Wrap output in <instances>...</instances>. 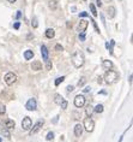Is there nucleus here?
I'll return each instance as SVG.
<instances>
[{
    "label": "nucleus",
    "instance_id": "f257e3e1",
    "mask_svg": "<svg viewBox=\"0 0 133 142\" xmlns=\"http://www.w3.org/2000/svg\"><path fill=\"white\" fill-rule=\"evenodd\" d=\"M71 60H72L74 67H77V69L82 67V66L84 65V61H85V58H84L83 52H82V51H76V52L72 54Z\"/></svg>",
    "mask_w": 133,
    "mask_h": 142
},
{
    "label": "nucleus",
    "instance_id": "f03ea898",
    "mask_svg": "<svg viewBox=\"0 0 133 142\" xmlns=\"http://www.w3.org/2000/svg\"><path fill=\"white\" fill-rule=\"evenodd\" d=\"M104 80H105L107 83L113 84V83H115L119 80V75H117V72H115V71H113V70H108L105 72V75H104Z\"/></svg>",
    "mask_w": 133,
    "mask_h": 142
},
{
    "label": "nucleus",
    "instance_id": "7ed1b4c3",
    "mask_svg": "<svg viewBox=\"0 0 133 142\" xmlns=\"http://www.w3.org/2000/svg\"><path fill=\"white\" fill-rule=\"evenodd\" d=\"M83 128H84L88 132H92V131H94V129H95V122L91 119V117L85 118L84 124H83Z\"/></svg>",
    "mask_w": 133,
    "mask_h": 142
},
{
    "label": "nucleus",
    "instance_id": "20e7f679",
    "mask_svg": "<svg viewBox=\"0 0 133 142\" xmlns=\"http://www.w3.org/2000/svg\"><path fill=\"white\" fill-rule=\"evenodd\" d=\"M17 81V75L13 74V72H7L5 75V82L7 86H12L15 82Z\"/></svg>",
    "mask_w": 133,
    "mask_h": 142
},
{
    "label": "nucleus",
    "instance_id": "39448f33",
    "mask_svg": "<svg viewBox=\"0 0 133 142\" xmlns=\"http://www.w3.org/2000/svg\"><path fill=\"white\" fill-rule=\"evenodd\" d=\"M25 108H27L28 111H35V110L37 108V102H36V99H34V98L29 99V100H28V102H27V105H25Z\"/></svg>",
    "mask_w": 133,
    "mask_h": 142
},
{
    "label": "nucleus",
    "instance_id": "423d86ee",
    "mask_svg": "<svg viewBox=\"0 0 133 142\" xmlns=\"http://www.w3.org/2000/svg\"><path fill=\"white\" fill-rule=\"evenodd\" d=\"M84 105H85V98H84L83 95H77V96L74 98V106L78 107V108H80V107H83Z\"/></svg>",
    "mask_w": 133,
    "mask_h": 142
},
{
    "label": "nucleus",
    "instance_id": "0eeeda50",
    "mask_svg": "<svg viewBox=\"0 0 133 142\" xmlns=\"http://www.w3.org/2000/svg\"><path fill=\"white\" fill-rule=\"evenodd\" d=\"M31 125H33L31 118H30V117H24V118H23V122H22V128H23V130H30Z\"/></svg>",
    "mask_w": 133,
    "mask_h": 142
},
{
    "label": "nucleus",
    "instance_id": "6e6552de",
    "mask_svg": "<svg viewBox=\"0 0 133 142\" xmlns=\"http://www.w3.org/2000/svg\"><path fill=\"white\" fill-rule=\"evenodd\" d=\"M43 124H44V120H43V119L39 120V122H37V123H36V124L34 125V128H33V129L30 130V132H29V134H30L31 136H33L34 134H36L37 131H40V130H41V128L43 126Z\"/></svg>",
    "mask_w": 133,
    "mask_h": 142
},
{
    "label": "nucleus",
    "instance_id": "1a4fd4ad",
    "mask_svg": "<svg viewBox=\"0 0 133 142\" xmlns=\"http://www.w3.org/2000/svg\"><path fill=\"white\" fill-rule=\"evenodd\" d=\"M88 25H89V22H88V21L80 19V22H79V24H78V30H79L80 33H85Z\"/></svg>",
    "mask_w": 133,
    "mask_h": 142
},
{
    "label": "nucleus",
    "instance_id": "9d476101",
    "mask_svg": "<svg viewBox=\"0 0 133 142\" xmlns=\"http://www.w3.org/2000/svg\"><path fill=\"white\" fill-rule=\"evenodd\" d=\"M83 130H84V128H83V125L82 124H76V126H74V135L77 136V137H80L82 136V134H83Z\"/></svg>",
    "mask_w": 133,
    "mask_h": 142
},
{
    "label": "nucleus",
    "instance_id": "9b49d317",
    "mask_svg": "<svg viewBox=\"0 0 133 142\" xmlns=\"http://www.w3.org/2000/svg\"><path fill=\"white\" fill-rule=\"evenodd\" d=\"M41 54H42V59H43L44 61L49 59V55H48V49H47V47H46L44 45H42V46H41Z\"/></svg>",
    "mask_w": 133,
    "mask_h": 142
},
{
    "label": "nucleus",
    "instance_id": "f8f14e48",
    "mask_svg": "<svg viewBox=\"0 0 133 142\" xmlns=\"http://www.w3.org/2000/svg\"><path fill=\"white\" fill-rule=\"evenodd\" d=\"M41 69H42V63H41L40 60L33 61V64H31V70H34V71H40Z\"/></svg>",
    "mask_w": 133,
    "mask_h": 142
},
{
    "label": "nucleus",
    "instance_id": "ddd939ff",
    "mask_svg": "<svg viewBox=\"0 0 133 142\" xmlns=\"http://www.w3.org/2000/svg\"><path fill=\"white\" fill-rule=\"evenodd\" d=\"M115 12H116V10H115L114 6H109V7L107 9V13H108L109 18H114V17H115Z\"/></svg>",
    "mask_w": 133,
    "mask_h": 142
},
{
    "label": "nucleus",
    "instance_id": "4468645a",
    "mask_svg": "<svg viewBox=\"0 0 133 142\" xmlns=\"http://www.w3.org/2000/svg\"><path fill=\"white\" fill-rule=\"evenodd\" d=\"M46 36H47L48 39H53V37L55 36V31H54V29H52V28L47 29V30H46Z\"/></svg>",
    "mask_w": 133,
    "mask_h": 142
},
{
    "label": "nucleus",
    "instance_id": "2eb2a0df",
    "mask_svg": "<svg viewBox=\"0 0 133 142\" xmlns=\"http://www.w3.org/2000/svg\"><path fill=\"white\" fill-rule=\"evenodd\" d=\"M24 58H25L27 60L33 59V58H34V52H33V51H30V49L25 51V52H24Z\"/></svg>",
    "mask_w": 133,
    "mask_h": 142
},
{
    "label": "nucleus",
    "instance_id": "dca6fc26",
    "mask_svg": "<svg viewBox=\"0 0 133 142\" xmlns=\"http://www.w3.org/2000/svg\"><path fill=\"white\" fill-rule=\"evenodd\" d=\"M5 126H6V129H12V128L16 126V123H15L12 119H7V120L5 122Z\"/></svg>",
    "mask_w": 133,
    "mask_h": 142
},
{
    "label": "nucleus",
    "instance_id": "f3484780",
    "mask_svg": "<svg viewBox=\"0 0 133 142\" xmlns=\"http://www.w3.org/2000/svg\"><path fill=\"white\" fill-rule=\"evenodd\" d=\"M102 65H103L104 69H108V70L113 67V63H111L110 60H103V61H102Z\"/></svg>",
    "mask_w": 133,
    "mask_h": 142
},
{
    "label": "nucleus",
    "instance_id": "a211bd4d",
    "mask_svg": "<svg viewBox=\"0 0 133 142\" xmlns=\"http://www.w3.org/2000/svg\"><path fill=\"white\" fill-rule=\"evenodd\" d=\"M92 112H94V107H92L91 105H88L86 108H85V113H86V116H88V117H91Z\"/></svg>",
    "mask_w": 133,
    "mask_h": 142
},
{
    "label": "nucleus",
    "instance_id": "6ab92c4d",
    "mask_svg": "<svg viewBox=\"0 0 133 142\" xmlns=\"http://www.w3.org/2000/svg\"><path fill=\"white\" fill-rule=\"evenodd\" d=\"M64 101V98L60 95V94H55V99H54V102L55 104H58V105H60L61 102Z\"/></svg>",
    "mask_w": 133,
    "mask_h": 142
},
{
    "label": "nucleus",
    "instance_id": "aec40b11",
    "mask_svg": "<svg viewBox=\"0 0 133 142\" xmlns=\"http://www.w3.org/2000/svg\"><path fill=\"white\" fill-rule=\"evenodd\" d=\"M90 11H91V13H92V16L94 17H97V10H96V7H95V5L94 4H90Z\"/></svg>",
    "mask_w": 133,
    "mask_h": 142
},
{
    "label": "nucleus",
    "instance_id": "412c9836",
    "mask_svg": "<svg viewBox=\"0 0 133 142\" xmlns=\"http://www.w3.org/2000/svg\"><path fill=\"white\" fill-rule=\"evenodd\" d=\"M65 81V76H61V77H58L56 80H55V82H54V84H55V87H58L60 83H62Z\"/></svg>",
    "mask_w": 133,
    "mask_h": 142
},
{
    "label": "nucleus",
    "instance_id": "4be33fe9",
    "mask_svg": "<svg viewBox=\"0 0 133 142\" xmlns=\"http://www.w3.org/2000/svg\"><path fill=\"white\" fill-rule=\"evenodd\" d=\"M103 110H104V108H103V105H101V104H98V105L94 108V111H95V112H97V113H102V112H103Z\"/></svg>",
    "mask_w": 133,
    "mask_h": 142
},
{
    "label": "nucleus",
    "instance_id": "5701e85b",
    "mask_svg": "<svg viewBox=\"0 0 133 142\" xmlns=\"http://www.w3.org/2000/svg\"><path fill=\"white\" fill-rule=\"evenodd\" d=\"M49 7L52 10H55L58 7V1H55V0H50V1H49Z\"/></svg>",
    "mask_w": 133,
    "mask_h": 142
},
{
    "label": "nucleus",
    "instance_id": "b1692460",
    "mask_svg": "<svg viewBox=\"0 0 133 142\" xmlns=\"http://www.w3.org/2000/svg\"><path fill=\"white\" fill-rule=\"evenodd\" d=\"M85 82H86V78L85 77H80V80L78 81V87H83L85 84Z\"/></svg>",
    "mask_w": 133,
    "mask_h": 142
},
{
    "label": "nucleus",
    "instance_id": "393cba45",
    "mask_svg": "<svg viewBox=\"0 0 133 142\" xmlns=\"http://www.w3.org/2000/svg\"><path fill=\"white\" fill-rule=\"evenodd\" d=\"M53 138H54V132H52V131L48 132L47 136H46V140H47V141H52Z\"/></svg>",
    "mask_w": 133,
    "mask_h": 142
},
{
    "label": "nucleus",
    "instance_id": "a878e982",
    "mask_svg": "<svg viewBox=\"0 0 133 142\" xmlns=\"http://www.w3.org/2000/svg\"><path fill=\"white\" fill-rule=\"evenodd\" d=\"M114 45H115V41H114V40H110V47H108L110 54H113V47H114Z\"/></svg>",
    "mask_w": 133,
    "mask_h": 142
},
{
    "label": "nucleus",
    "instance_id": "bb28decb",
    "mask_svg": "<svg viewBox=\"0 0 133 142\" xmlns=\"http://www.w3.org/2000/svg\"><path fill=\"white\" fill-rule=\"evenodd\" d=\"M5 112H6V107H5L4 105L0 104V114H4Z\"/></svg>",
    "mask_w": 133,
    "mask_h": 142
},
{
    "label": "nucleus",
    "instance_id": "cd10ccee",
    "mask_svg": "<svg viewBox=\"0 0 133 142\" xmlns=\"http://www.w3.org/2000/svg\"><path fill=\"white\" fill-rule=\"evenodd\" d=\"M46 67H47V70H50V69H52V63H50L49 59L46 60Z\"/></svg>",
    "mask_w": 133,
    "mask_h": 142
},
{
    "label": "nucleus",
    "instance_id": "c85d7f7f",
    "mask_svg": "<svg viewBox=\"0 0 133 142\" xmlns=\"http://www.w3.org/2000/svg\"><path fill=\"white\" fill-rule=\"evenodd\" d=\"M60 106H61V108H62V110L67 108V101H66V100H64V101L60 104Z\"/></svg>",
    "mask_w": 133,
    "mask_h": 142
},
{
    "label": "nucleus",
    "instance_id": "c756f323",
    "mask_svg": "<svg viewBox=\"0 0 133 142\" xmlns=\"http://www.w3.org/2000/svg\"><path fill=\"white\" fill-rule=\"evenodd\" d=\"M31 24H33V27H34V28H37V25H39V23H37V19H36L35 17L33 18V23H31Z\"/></svg>",
    "mask_w": 133,
    "mask_h": 142
},
{
    "label": "nucleus",
    "instance_id": "7c9ffc66",
    "mask_svg": "<svg viewBox=\"0 0 133 142\" xmlns=\"http://www.w3.org/2000/svg\"><path fill=\"white\" fill-rule=\"evenodd\" d=\"M90 22H92V24H94V27H95V30H96L97 33H100V29H98V27H97V24H96V22H95L94 19H91Z\"/></svg>",
    "mask_w": 133,
    "mask_h": 142
},
{
    "label": "nucleus",
    "instance_id": "2f4dec72",
    "mask_svg": "<svg viewBox=\"0 0 133 142\" xmlns=\"http://www.w3.org/2000/svg\"><path fill=\"white\" fill-rule=\"evenodd\" d=\"M79 40L80 41H85V33H80L79 34Z\"/></svg>",
    "mask_w": 133,
    "mask_h": 142
},
{
    "label": "nucleus",
    "instance_id": "473e14b6",
    "mask_svg": "<svg viewBox=\"0 0 133 142\" xmlns=\"http://www.w3.org/2000/svg\"><path fill=\"white\" fill-rule=\"evenodd\" d=\"M3 135H4L5 137H7V138H10V132H9L7 130H3Z\"/></svg>",
    "mask_w": 133,
    "mask_h": 142
},
{
    "label": "nucleus",
    "instance_id": "72a5a7b5",
    "mask_svg": "<svg viewBox=\"0 0 133 142\" xmlns=\"http://www.w3.org/2000/svg\"><path fill=\"white\" fill-rule=\"evenodd\" d=\"M19 27H21V23H19V22H16V23L13 24V28H15L16 30H18V29H19Z\"/></svg>",
    "mask_w": 133,
    "mask_h": 142
},
{
    "label": "nucleus",
    "instance_id": "f704fd0d",
    "mask_svg": "<svg viewBox=\"0 0 133 142\" xmlns=\"http://www.w3.org/2000/svg\"><path fill=\"white\" fill-rule=\"evenodd\" d=\"M66 89H67V92H68V93H71V92H73V90H74V87H73V86H67V88H66Z\"/></svg>",
    "mask_w": 133,
    "mask_h": 142
},
{
    "label": "nucleus",
    "instance_id": "c9c22d12",
    "mask_svg": "<svg viewBox=\"0 0 133 142\" xmlns=\"http://www.w3.org/2000/svg\"><path fill=\"white\" fill-rule=\"evenodd\" d=\"M88 16H89L88 12H80L79 13V17H88Z\"/></svg>",
    "mask_w": 133,
    "mask_h": 142
},
{
    "label": "nucleus",
    "instance_id": "e433bc0d",
    "mask_svg": "<svg viewBox=\"0 0 133 142\" xmlns=\"http://www.w3.org/2000/svg\"><path fill=\"white\" fill-rule=\"evenodd\" d=\"M55 49H56V51H62V46H60V45H56V46H55Z\"/></svg>",
    "mask_w": 133,
    "mask_h": 142
},
{
    "label": "nucleus",
    "instance_id": "4c0bfd02",
    "mask_svg": "<svg viewBox=\"0 0 133 142\" xmlns=\"http://www.w3.org/2000/svg\"><path fill=\"white\" fill-rule=\"evenodd\" d=\"M90 90H91V88H90V87H86V88L84 89V93H89Z\"/></svg>",
    "mask_w": 133,
    "mask_h": 142
},
{
    "label": "nucleus",
    "instance_id": "58836bf2",
    "mask_svg": "<svg viewBox=\"0 0 133 142\" xmlns=\"http://www.w3.org/2000/svg\"><path fill=\"white\" fill-rule=\"evenodd\" d=\"M58 119H59V116H56V117L53 119V123H54V124H56V123H58Z\"/></svg>",
    "mask_w": 133,
    "mask_h": 142
},
{
    "label": "nucleus",
    "instance_id": "ea45409f",
    "mask_svg": "<svg viewBox=\"0 0 133 142\" xmlns=\"http://www.w3.org/2000/svg\"><path fill=\"white\" fill-rule=\"evenodd\" d=\"M22 17V13H21V11H18L17 12V18H21Z\"/></svg>",
    "mask_w": 133,
    "mask_h": 142
},
{
    "label": "nucleus",
    "instance_id": "a19ab883",
    "mask_svg": "<svg viewBox=\"0 0 133 142\" xmlns=\"http://www.w3.org/2000/svg\"><path fill=\"white\" fill-rule=\"evenodd\" d=\"M97 6H102V3H101V0H97Z\"/></svg>",
    "mask_w": 133,
    "mask_h": 142
},
{
    "label": "nucleus",
    "instance_id": "79ce46f5",
    "mask_svg": "<svg viewBox=\"0 0 133 142\" xmlns=\"http://www.w3.org/2000/svg\"><path fill=\"white\" fill-rule=\"evenodd\" d=\"M132 78H133V76L131 75V76H129V83H131V84H132Z\"/></svg>",
    "mask_w": 133,
    "mask_h": 142
},
{
    "label": "nucleus",
    "instance_id": "37998d69",
    "mask_svg": "<svg viewBox=\"0 0 133 142\" xmlns=\"http://www.w3.org/2000/svg\"><path fill=\"white\" fill-rule=\"evenodd\" d=\"M7 1H10V3H15L16 0H7Z\"/></svg>",
    "mask_w": 133,
    "mask_h": 142
},
{
    "label": "nucleus",
    "instance_id": "c03bdc74",
    "mask_svg": "<svg viewBox=\"0 0 133 142\" xmlns=\"http://www.w3.org/2000/svg\"><path fill=\"white\" fill-rule=\"evenodd\" d=\"M1 141H3V140H1V137H0V142H1Z\"/></svg>",
    "mask_w": 133,
    "mask_h": 142
}]
</instances>
